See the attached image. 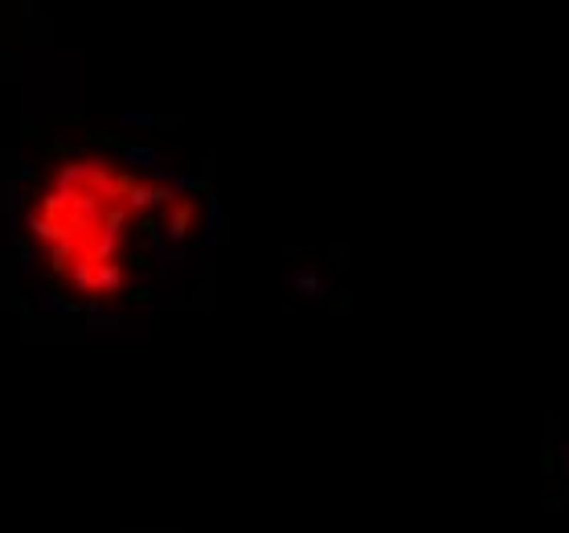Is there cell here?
<instances>
[{"mask_svg": "<svg viewBox=\"0 0 569 533\" xmlns=\"http://www.w3.org/2000/svg\"><path fill=\"white\" fill-rule=\"evenodd\" d=\"M287 287L299 291V296H308V300H324V296H332V279L320 275L315 266H299V271H291V275H287Z\"/></svg>", "mask_w": 569, "mask_h": 533, "instance_id": "6da1fadb", "label": "cell"}, {"mask_svg": "<svg viewBox=\"0 0 569 533\" xmlns=\"http://www.w3.org/2000/svg\"><path fill=\"white\" fill-rule=\"evenodd\" d=\"M119 160L131 168H144V172H152V177H160L164 172V156L160 152H152V148H123L119 152Z\"/></svg>", "mask_w": 569, "mask_h": 533, "instance_id": "7a4b0ae2", "label": "cell"}, {"mask_svg": "<svg viewBox=\"0 0 569 533\" xmlns=\"http://www.w3.org/2000/svg\"><path fill=\"white\" fill-rule=\"evenodd\" d=\"M86 324H90V333H115V328H119V316L107 312L103 304H90V308H86Z\"/></svg>", "mask_w": 569, "mask_h": 533, "instance_id": "3957f363", "label": "cell"}, {"mask_svg": "<svg viewBox=\"0 0 569 533\" xmlns=\"http://www.w3.org/2000/svg\"><path fill=\"white\" fill-rule=\"evenodd\" d=\"M119 284H123V271L115 263H95V287L98 291H119Z\"/></svg>", "mask_w": 569, "mask_h": 533, "instance_id": "277c9868", "label": "cell"}, {"mask_svg": "<svg viewBox=\"0 0 569 533\" xmlns=\"http://www.w3.org/2000/svg\"><path fill=\"white\" fill-rule=\"evenodd\" d=\"M189 222H193V209H189V205H180L177 214L168 217V226H164V234H168L172 242H184V234H189Z\"/></svg>", "mask_w": 569, "mask_h": 533, "instance_id": "5b68a950", "label": "cell"}, {"mask_svg": "<svg viewBox=\"0 0 569 533\" xmlns=\"http://www.w3.org/2000/svg\"><path fill=\"white\" fill-rule=\"evenodd\" d=\"M21 185L25 181H4L0 185V209H4V214H13V209H21Z\"/></svg>", "mask_w": 569, "mask_h": 533, "instance_id": "8992f818", "label": "cell"}, {"mask_svg": "<svg viewBox=\"0 0 569 533\" xmlns=\"http://www.w3.org/2000/svg\"><path fill=\"white\" fill-rule=\"evenodd\" d=\"M25 222H29L33 238H41V242H46V238H66V234H62V226H53L49 217H37V214H29Z\"/></svg>", "mask_w": 569, "mask_h": 533, "instance_id": "52a82bcc", "label": "cell"}, {"mask_svg": "<svg viewBox=\"0 0 569 533\" xmlns=\"http://www.w3.org/2000/svg\"><path fill=\"white\" fill-rule=\"evenodd\" d=\"M221 230H226V217H221V205L209 197V242H221Z\"/></svg>", "mask_w": 569, "mask_h": 533, "instance_id": "ba28073f", "label": "cell"}, {"mask_svg": "<svg viewBox=\"0 0 569 533\" xmlns=\"http://www.w3.org/2000/svg\"><path fill=\"white\" fill-rule=\"evenodd\" d=\"M37 308H41V312H74V304L58 300V296H49V291H37Z\"/></svg>", "mask_w": 569, "mask_h": 533, "instance_id": "9c48e42d", "label": "cell"}, {"mask_svg": "<svg viewBox=\"0 0 569 533\" xmlns=\"http://www.w3.org/2000/svg\"><path fill=\"white\" fill-rule=\"evenodd\" d=\"M74 284H78V291H90V287H95V271H90V263L74 266Z\"/></svg>", "mask_w": 569, "mask_h": 533, "instance_id": "30bf717a", "label": "cell"}, {"mask_svg": "<svg viewBox=\"0 0 569 533\" xmlns=\"http://www.w3.org/2000/svg\"><path fill=\"white\" fill-rule=\"evenodd\" d=\"M119 123H123V128H152L156 119H152V115H140V111H127V115H119Z\"/></svg>", "mask_w": 569, "mask_h": 533, "instance_id": "8fae6325", "label": "cell"}, {"mask_svg": "<svg viewBox=\"0 0 569 533\" xmlns=\"http://www.w3.org/2000/svg\"><path fill=\"white\" fill-rule=\"evenodd\" d=\"M33 263H37V254H33L29 247H21V275H25V279L33 275Z\"/></svg>", "mask_w": 569, "mask_h": 533, "instance_id": "7c38bea8", "label": "cell"}, {"mask_svg": "<svg viewBox=\"0 0 569 533\" xmlns=\"http://www.w3.org/2000/svg\"><path fill=\"white\" fill-rule=\"evenodd\" d=\"M557 472L569 480V443H561V447H557Z\"/></svg>", "mask_w": 569, "mask_h": 533, "instance_id": "4fadbf2b", "label": "cell"}]
</instances>
